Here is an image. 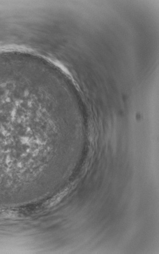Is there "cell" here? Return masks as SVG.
<instances>
[{"label":"cell","instance_id":"cell-1","mask_svg":"<svg viewBox=\"0 0 159 254\" xmlns=\"http://www.w3.org/2000/svg\"><path fill=\"white\" fill-rule=\"evenodd\" d=\"M67 193V191H63L61 193H60L59 195L56 196L55 197H54V199L50 201V203L49 204L51 205V206H53L54 204H56L57 203L59 202V201L61 200L63 197L65 196V195H66Z\"/></svg>","mask_w":159,"mask_h":254}]
</instances>
